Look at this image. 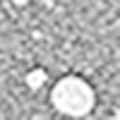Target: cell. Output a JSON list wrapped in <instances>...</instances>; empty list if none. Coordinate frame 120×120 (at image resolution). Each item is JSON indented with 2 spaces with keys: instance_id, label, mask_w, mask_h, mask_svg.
Wrapping results in <instances>:
<instances>
[{
  "instance_id": "6da1fadb",
  "label": "cell",
  "mask_w": 120,
  "mask_h": 120,
  "mask_svg": "<svg viewBox=\"0 0 120 120\" xmlns=\"http://www.w3.org/2000/svg\"><path fill=\"white\" fill-rule=\"evenodd\" d=\"M51 101L65 115H86L94 108V89L79 77H65L55 84Z\"/></svg>"
},
{
  "instance_id": "7a4b0ae2",
  "label": "cell",
  "mask_w": 120,
  "mask_h": 120,
  "mask_svg": "<svg viewBox=\"0 0 120 120\" xmlns=\"http://www.w3.org/2000/svg\"><path fill=\"white\" fill-rule=\"evenodd\" d=\"M46 79H48L46 70L36 67V70H31V72H29V75L24 77V82H26V86H29V89H41V86L46 84Z\"/></svg>"
},
{
  "instance_id": "3957f363",
  "label": "cell",
  "mask_w": 120,
  "mask_h": 120,
  "mask_svg": "<svg viewBox=\"0 0 120 120\" xmlns=\"http://www.w3.org/2000/svg\"><path fill=\"white\" fill-rule=\"evenodd\" d=\"M12 3H15V5H17V7H24V5H26V3H29V0H12Z\"/></svg>"
}]
</instances>
